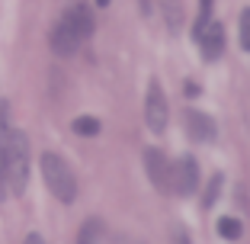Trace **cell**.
Wrapping results in <instances>:
<instances>
[{
	"instance_id": "obj_10",
	"label": "cell",
	"mask_w": 250,
	"mask_h": 244,
	"mask_svg": "<svg viewBox=\"0 0 250 244\" xmlns=\"http://www.w3.org/2000/svg\"><path fill=\"white\" fill-rule=\"evenodd\" d=\"M157 7H161V16H164V26L167 32H180L183 29V0H157Z\"/></svg>"
},
{
	"instance_id": "obj_8",
	"label": "cell",
	"mask_w": 250,
	"mask_h": 244,
	"mask_svg": "<svg viewBox=\"0 0 250 244\" xmlns=\"http://www.w3.org/2000/svg\"><path fill=\"white\" fill-rule=\"evenodd\" d=\"M48 42H52V52L61 55V58H67V55H74L77 48H81V39H77V32L67 26V20L61 16L58 26L52 29V36H48Z\"/></svg>"
},
{
	"instance_id": "obj_6",
	"label": "cell",
	"mask_w": 250,
	"mask_h": 244,
	"mask_svg": "<svg viewBox=\"0 0 250 244\" xmlns=\"http://www.w3.org/2000/svg\"><path fill=\"white\" fill-rule=\"evenodd\" d=\"M183 126H186V132H189V138L192 141H202V145H208V141H215V122H212V116H206L202 110H189L183 116Z\"/></svg>"
},
{
	"instance_id": "obj_11",
	"label": "cell",
	"mask_w": 250,
	"mask_h": 244,
	"mask_svg": "<svg viewBox=\"0 0 250 244\" xmlns=\"http://www.w3.org/2000/svg\"><path fill=\"white\" fill-rule=\"evenodd\" d=\"M103 241V222L100 219H87L81 225V235H77V244H100Z\"/></svg>"
},
{
	"instance_id": "obj_20",
	"label": "cell",
	"mask_w": 250,
	"mask_h": 244,
	"mask_svg": "<svg viewBox=\"0 0 250 244\" xmlns=\"http://www.w3.org/2000/svg\"><path fill=\"white\" fill-rule=\"evenodd\" d=\"M199 93V84L196 81H186V96H196Z\"/></svg>"
},
{
	"instance_id": "obj_15",
	"label": "cell",
	"mask_w": 250,
	"mask_h": 244,
	"mask_svg": "<svg viewBox=\"0 0 250 244\" xmlns=\"http://www.w3.org/2000/svg\"><path fill=\"white\" fill-rule=\"evenodd\" d=\"M218 235L221 238H228V241H237V238L244 235V228H241V222H237V219H218Z\"/></svg>"
},
{
	"instance_id": "obj_22",
	"label": "cell",
	"mask_w": 250,
	"mask_h": 244,
	"mask_svg": "<svg viewBox=\"0 0 250 244\" xmlns=\"http://www.w3.org/2000/svg\"><path fill=\"white\" fill-rule=\"evenodd\" d=\"M96 3H100V7H106V3H109V0H96Z\"/></svg>"
},
{
	"instance_id": "obj_19",
	"label": "cell",
	"mask_w": 250,
	"mask_h": 244,
	"mask_svg": "<svg viewBox=\"0 0 250 244\" xmlns=\"http://www.w3.org/2000/svg\"><path fill=\"white\" fill-rule=\"evenodd\" d=\"M116 244H145V241H138V238H128V235H119Z\"/></svg>"
},
{
	"instance_id": "obj_4",
	"label": "cell",
	"mask_w": 250,
	"mask_h": 244,
	"mask_svg": "<svg viewBox=\"0 0 250 244\" xmlns=\"http://www.w3.org/2000/svg\"><path fill=\"white\" fill-rule=\"evenodd\" d=\"M145 122H147V129H151V132H157V135H161L164 129H167V122H170L167 96H164V90H161V84H157V81L147 84V96H145Z\"/></svg>"
},
{
	"instance_id": "obj_14",
	"label": "cell",
	"mask_w": 250,
	"mask_h": 244,
	"mask_svg": "<svg viewBox=\"0 0 250 244\" xmlns=\"http://www.w3.org/2000/svg\"><path fill=\"white\" fill-rule=\"evenodd\" d=\"M221 183H225V177H221V174H215V177L208 180L206 193H202V209H212L215 206V200H218V193H221Z\"/></svg>"
},
{
	"instance_id": "obj_1",
	"label": "cell",
	"mask_w": 250,
	"mask_h": 244,
	"mask_svg": "<svg viewBox=\"0 0 250 244\" xmlns=\"http://www.w3.org/2000/svg\"><path fill=\"white\" fill-rule=\"evenodd\" d=\"M3 183H7V196H22L26 183H29V138L26 132L13 129L7 138V157H3Z\"/></svg>"
},
{
	"instance_id": "obj_9",
	"label": "cell",
	"mask_w": 250,
	"mask_h": 244,
	"mask_svg": "<svg viewBox=\"0 0 250 244\" xmlns=\"http://www.w3.org/2000/svg\"><path fill=\"white\" fill-rule=\"evenodd\" d=\"M199 48H202V55H206V61H215L221 52H225V26L221 22H208L206 32L199 36Z\"/></svg>"
},
{
	"instance_id": "obj_7",
	"label": "cell",
	"mask_w": 250,
	"mask_h": 244,
	"mask_svg": "<svg viewBox=\"0 0 250 244\" xmlns=\"http://www.w3.org/2000/svg\"><path fill=\"white\" fill-rule=\"evenodd\" d=\"M64 20H67V26H71L74 32H77V39H90L93 36V10H90V3H83V0H77L74 7H67L64 10Z\"/></svg>"
},
{
	"instance_id": "obj_2",
	"label": "cell",
	"mask_w": 250,
	"mask_h": 244,
	"mask_svg": "<svg viewBox=\"0 0 250 244\" xmlns=\"http://www.w3.org/2000/svg\"><path fill=\"white\" fill-rule=\"evenodd\" d=\"M39 167H42V177H45V186L52 190V196L64 206H71L77 200V177H74V170L67 167V161L61 155H52V151H45L39 157Z\"/></svg>"
},
{
	"instance_id": "obj_12",
	"label": "cell",
	"mask_w": 250,
	"mask_h": 244,
	"mask_svg": "<svg viewBox=\"0 0 250 244\" xmlns=\"http://www.w3.org/2000/svg\"><path fill=\"white\" fill-rule=\"evenodd\" d=\"M212 22V0H199V13H196V22H192V39L199 42V36L206 32V26Z\"/></svg>"
},
{
	"instance_id": "obj_16",
	"label": "cell",
	"mask_w": 250,
	"mask_h": 244,
	"mask_svg": "<svg viewBox=\"0 0 250 244\" xmlns=\"http://www.w3.org/2000/svg\"><path fill=\"white\" fill-rule=\"evenodd\" d=\"M237 32H241V48L250 52V7H244L241 20H237Z\"/></svg>"
},
{
	"instance_id": "obj_21",
	"label": "cell",
	"mask_w": 250,
	"mask_h": 244,
	"mask_svg": "<svg viewBox=\"0 0 250 244\" xmlns=\"http://www.w3.org/2000/svg\"><path fill=\"white\" fill-rule=\"evenodd\" d=\"M141 3V13H151V0H138Z\"/></svg>"
},
{
	"instance_id": "obj_5",
	"label": "cell",
	"mask_w": 250,
	"mask_h": 244,
	"mask_svg": "<svg viewBox=\"0 0 250 244\" xmlns=\"http://www.w3.org/2000/svg\"><path fill=\"white\" fill-rule=\"evenodd\" d=\"M145 167H147V177H151V183L157 186V193H167V190H170L167 155H164L161 148H145Z\"/></svg>"
},
{
	"instance_id": "obj_13",
	"label": "cell",
	"mask_w": 250,
	"mask_h": 244,
	"mask_svg": "<svg viewBox=\"0 0 250 244\" xmlns=\"http://www.w3.org/2000/svg\"><path fill=\"white\" fill-rule=\"evenodd\" d=\"M74 132L83 135V138H93V135H100V119H93V116H77V119H74Z\"/></svg>"
},
{
	"instance_id": "obj_17",
	"label": "cell",
	"mask_w": 250,
	"mask_h": 244,
	"mask_svg": "<svg viewBox=\"0 0 250 244\" xmlns=\"http://www.w3.org/2000/svg\"><path fill=\"white\" fill-rule=\"evenodd\" d=\"M173 244H192V241H189V235H186L183 228H173Z\"/></svg>"
},
{
	"instance_id": "obj_3",
	"label": "cell",
	"mask_w": 250,
	"mask_h": 244,
	"mask_svg": "<svg viewBox=\"0 0 250 244\" xmlns=\"http://www.w3.org/2000/svg\"><path fill=\"white\" fill-rule=\"evenodd\" d=\"M199 190V161L192 155H183L173 167H170V193L177 196H192Z\"/></svg>"
},
{
	"instance_id": "obj_18",
	"label": "cell",
	"mask_w": 250,
	"mask_h": 244,
	"mask_svg": "<svg viewBox=\"0 0 250 244\" xmlns=\"http://www.w3.org/2000/svg\"><path fill=\"white\" fill-rule=\"evenodd\" d=\"M22 244H45V238L39 235V231H32V235H26V241Z\"/></svg>"
}]
</instances>
